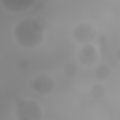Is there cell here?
<instances>
[{
	"instance_id": "obj_1",
	"label": "cell",
	"mask_w": 120,
	"mask_h": 120,
	"mask_svg": "<svg viewBox=\"0 0 120 120\" xmlns=\"http://www.w3.org/2000/svg\"><path fill=\"white\" fill-rule=\"evenodd\" d=\"M13 36H15L17 45H21L22 49H36L38 45H41L45 38V28L38 19L28 17L15 24Z\"/></svg>"
},
{
	"instance_id": "obj_2",
	"label": "cell",
	"mask_w": 120,
	"mask_h": 120,
	"mask_svg": "<svg viewBox=\"0 0 120 120\" xmlns=\"http://www.w3.org/2000/svg\"><path fill=\"white\" fill-rule=\"evenodd\" d=\"M15 116L21 120H38V118H41V109L36 101L22 99L15 109Z\"/></svg>"
},
{
	"instance_id": "obj_3",
	"label": "cell",
	"mask_w": 120,
	"mask_h": 120,
	"mask_svg": "<svg viewBox=\"0 0 120 120\" xmlns=\"http://www.w3.org/2000/svg\"><path fill=\"white\" fill-rule=\"evenodd\" d=\"M73 36H75V39H77L79 43H88V41L96 36V30H94V26H92L90 22H79V24L75 26Z\"/></svg>"
},
{
	"instance_id": "obj_4",
	"label": "cell",
	"mask_w": 120,
	"mask_h": 120,
	"mask_svg": "<svg viewBox=\"0 0 120 120\" xmlns=\"http://www.w3.org/2000/svg\"><path fill=\"white\" fill-rule=\"evenodd\" d=\"M36 0H0V4L8 9V11H13V13H21V11H26Z\"/></svg>"
},
{
	"instance_id": "obj_5",
	"label": "cell",
	"mask_w": 120,
	"mask_h": 120,
	"mask_svg": "<svg viewBox=\"0 0 120 120\" xmlns=\"http://www.w3.org/2000/svg\"><path fill=\"white\" fill-rule=\"evenodd\" d=\"M52 86H54L52 79L51 77H45V75H41V77H38L34 81V90L39 92V94H49L52 90Z\"/></svg>"
}]
</instances>
